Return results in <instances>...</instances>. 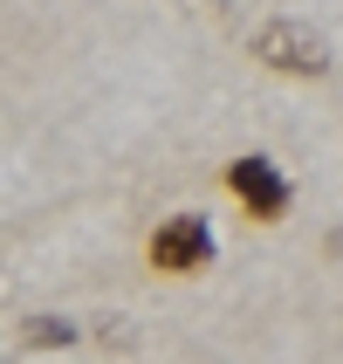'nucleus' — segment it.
I'll return each instance as SVG.
<instances>
[{
    "mask_svg": "<svg viewBox=\"0 0 343 364\" xmlns=\"http://www.w3.org/2000/svg\"><path fill=\"white\" fill-rule=\"evenodd\" d=\"M69 344H76L69 316H28L21 323V350H69Z\"/></svg>",
    "mask_w": 343,
    "mask_h": 364,
    "instance_id": "obj_4",
    "label": "nucleus"
},
{
    "mask_svg": "<svg viewBox=\"0 0 343 364\" xmlns=\"http://www.w3.org/2000/svg\"><path fill=\"white\" fill-rule=\"evenodd\" d=\"M227 193H234L254 220H282L288 200H295V193H288V179H282V165L261 159V151H247V159L227 165Z\"/></svg>",
    "mask_w": 343,
    "mask_h": 364,
    "instance_id": "obj_3",
    "label": "nucleus"
},
{
    "mask_svg": "<svg viewBox=\"0 0 343 364\" xmlns=\"http://www.w3.org/2000/svg\"><path fill=\"white\" fill-rule=\"evenodd\" d=\"M206 262H213V227H206V213L158 220V234H151V268L158 275H200Z\"/></svg>",
    "mask_w": 343,
    "mask_h": 364,
    "instance_id": "obj_2",
    "label": "nucleus"
},
{
    "mask_svg": "<svg viewBox=\"0 0 343 364\" xmlns=\"http://www.w3.org/2000/svg\"><path fill=\"white\" fill-rule=\"evenodd\" d=\"M254 62H268V69H282V76H330V41L309 28V21H261L254 28Z\"/></svg>",
    "mask_w": 343,
    "mask_h": 364,
    "instance_id": "obj_1",
    "label": "nucleus"
}]
</instances>
